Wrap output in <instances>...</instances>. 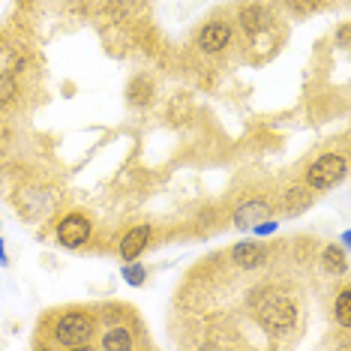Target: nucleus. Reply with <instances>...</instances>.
I'll return each instance as SVG.
<instances>
[{"label":"nucleus","instance_id":"obj_1","mask_svg":"<svg viewBox=\"0 0 351 351\" xmlns=\"http://www.w3.org/2000/svg\"><path fill=\"white\" fill-rule=\"evenodd\" d=\"M255 313H258V324L267 333H274V337L291 333L294 324H298V306H294V300L276 291H261Z\"/></svg>","mask_w":351,"mask_h":351},{"label":"nucleus","instance_id":"obj_2","mask_svg":"<svg viewBox=\"0 0 351 351\" xmlns=\"http://www.w3.org/2000/svg\"><path fill=\"white\" fill-rule=\"evenodd\" d=\"M54 342L63 348H82L93 339V318L87 313H63L54 322Z\"/></svg>","mask_w":351,"mask_h":351},{"label":"nucleus","instance_id":"obj_3","mask_svg":"<svg viewBox=\"0 0 351 351\" xmlns=\"http://www.w3.org/2000/svg\"><path fill=\"white\" fill-rule=\"evenodd\" d=\"M346 171H348L346 156L342 154H324V156H318L315 162L309 165L306 183L313 189H330V186H337V183L346 178Z\"/></svg>","mask_w":351,"mask_h":351},{"label":"nucleus","instance_id":"obj_4","mask_svg":"<svg viewBox=\"0 0 351 351\" xmlns=\"http://www.w3.org/2000/svg\"><path fill=\"white\" fill-rule=\"evenodd\" d=\"M90 241V219L82 217V213H69L66 219H60L58 226V243L66 246V250H78Z\"/></svg>","mask_w":351,"mask_h":351},{"label":"nucleus","instance_id":"obj_5","mask_svg":"<svg viewBox=\"0 0 351 351\" xmlns=\"http://www.w3.org/2000/svg\"><path fill=\"white\" fill-rule=\"evenodd\" d=\"M195 43L204 54H219L231 43V27L222 25V21H210V25H204L202 30H198Z\"/></svg>","mask_w":351,"mask_h":351},{"label":"nucleus","instance_id":"obj_6","mask_svg":"<svg viewBox=\"0 0 351 351\" xmlns=\"http://www.w3.org/2000/svg\"><path fill=\"white\" fill-rule=\"evenodd\" d=\"M237 25H241L243 34L258 36V34H265V30H267L270 25H274V19H270L267 6H261V3H250V6H243V10L237 12Z\"/></svg>","mask_w":351,"mask_h":351},{"label":"nucleus","instance_id":"obj_7","mask_svg":"<svg viewBox=\"0 0 351 351\" xmlns=\"http://www.w3.org/2000/svg\"><path fill=\"white\" fill-rule=\"evenodd\" d=\"M150 234H154L150 226H135V228L126 231V234L121 237V246H117V250H121V258L123 261H138V255L145 252L147 243H150Z\"/></svg>","mask_w":351,"mask_h":351},{"label":"nucleus","instance_id":"obj_8","mask_svg":"<svg viewBox=\"0 0 351 351\" xmlns=\"http://www.w3.org/2000/svg\"><path fill=\"white\" fill-rule=\"evenodd\" d=\"M270 217V207L267 202H261V198H250V202H243L241 207L234 210V228H255L261 219H267Z\"/></svg>","mask_w":351,"mask_h":351},{"label":"nucleus","instance_id":"obj_9","mask_svg":"<svg viewBox=\"0 0 351 351\" xmlns=\"http://www.w3.org/2000/svg\"><path fill=\"white\" fill-rule=\"evenodd\" d=\"M231 261L243 270H255L267 261V252H265V246H258L255 241H241L231 250Z\"/></svg>","mask_w":351,"mask_h":351},{"label":"nucleus","instance_id":"obj_10","mask_svg":"<svg viewBox=\"0 0 351 351\" xmlns=\"http://www.w3.org/2000/svg\"><path fill=\"white\" fill-rule=\"evenodd\" d=\"M309 204H313V195H309V189H306V186H289V189H285V195H282L285 213L298 217V213H303Z\"/></svg>","mask_w":351,"mask_h":351},{"label":"nucleus","instance_id":"obj_11","mask_svg":"<svg viewBox=\"0 0 351 351\" xmlns=\"http://www.w3.org/2000/svg\"><path fill=\"white\" fill-rule=\"evenodd\" d=\"M135 346L132 342V337H130V330L126 327H108L106 330V337H102V342H99V348L102 351H130Z\"/></svg>","mask_w":351,"mask_h":351},{"label":"nucleus","instance_id":"obj_12","mask_svg":"<svg viewBox=\"0 0 351 351\" xmlns=\"http://www.w3.org/2000/svg\"><path fill=\"white\" fill-rule=\"evenodd\" d=\"M322 265H324V270L330 276H342L348 270V258H346V252H342L339 246H327V250L322 252Z\"/></svg>","mask_w":351,"mask_h":351},{"label":"nucleus","instance_id":"obj_13","mask_svg":"<svg viewBox=\"0 0 351 351\" xmlns=\"http://www.w3.org/2000/svg\"><path fill=\"white\" fill-rule=\"evenodd\" d=\"M333 318L339 322V327H351V289H342L337 294V303H333Z\"/></svg>","mask_w":351,"mask_h":351},{"label":"nucleus","instance_id":"obj_14","mask_svg":"<svg viewBox=\"0 0 351 351\" xmlns=\"http://www.w3.org/2000/svg\"><path fill=\"white\" fill-rule=\"evenodd\" d=\"M121 276H123V282L126 285H132V289H138V285H145V279H147V270L138 265V261H123V267H121Z\"/></svg>","mask_w":351,"mask_h":351},{"label":"nucleus","instance_id":"obj_15","mask_svg":"<svg viewBox=\"0 0 351 351\" xmlns=\"http://www.w3.org/2000/svg\"><path fill=\"white\" fill-rule=\"evenodd\" d=\"M15 90H19V84H15V75L12 73H0V108L10 106L15 99Z\"/></svg>","mask_w":351,"mask_h":351},{"label":"nucleus","instance_id":"obj_16","mask_svg":"<svg viewBox=\"0 0 351 351\" xmlns=\"http://www.w3.org/2000/svg\"><path fill=\"white\" fill-rule=\"evenodd\" d=\"M285 6H289L291 12H298V15H306V12H313L318 6V0H285Z\"/></svg>","mask_w":351,"mask_h":351},{"label":"nucleus","instance_id":"obj_17","mask_svg":"<svg viewBox=\"0 0 351 351\" xmlns=\"http://www.w3.org/2000/svg\"><path fill=\"white\" fill-rule=\"evenodd\" d=\"M339 45H342V49L348 45V25H342V27H339Z\"/></svg>","mask_w":351,"mask_h":351},{"label":"nucleus","instance_id":"obj_18","mask_svg":"<svg viewBox=\"0 0 351 351\" xmlns=\"http://www.w3.org/2000/svg\"><path fill=\"white\" fill-rule=\"evenodd\" d=\"M6 261H10V258H6V246H3V241H0V265L6 267Z\"/></svg>","mask_w":351,"mask_h":351},{"label":"nucleus","instance_id":"obj_19","mask_svg":"<svg viewBox=\"0 0 351 351\" xmlns=\"http://www.w3.org/2000/svg\"><path fill=\"white\" fill-rule=\"evenodd\" d=\"M342 246H346V250L351 246V231H342Z\"/></svg>","mask_w":351,"mask_h":351}]
</instances>
